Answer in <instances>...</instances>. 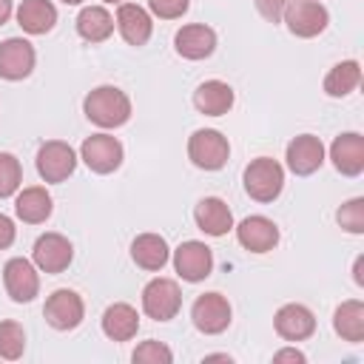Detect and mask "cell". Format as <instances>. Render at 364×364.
<instances>
[{"instance_id": "obj_19", "label": "cell", "mask_w": 364, "mask_h": 364, "mask_svg": "<svg viewBox=\"0 0 364 364\" xmlns=\"http://www.w3.org/2000/svg\"><path fill=\"white\" fill-rule=\"evenodd\" d=\"M117 31L122 34V40L128 46H145L154 34V20L151 14L136 6V3H119L117 6Z\"/></svg>"}, {"instance_id": "obj_23", "label": "cell", "mask_w": 364, "mask_h": 364, "mask_svg": "<svg viewBox=\"0 0 364 364\" xmlns=\"http://www.w3.org/2000/svg\"><path fill=\"white\" fill-rule=\"evenodd\" d=\"M54 210V199L43 185H28L14 199V213L26 225H43Z\"/></svg>"}, {"instance_id": "obj_39", "label": "cell", "mask_w": 364, "mask_h": 364, "mask_svg": "<svg viewBox=\"0 0 364 364\" xmlns=\"http://www.w3.org/2000/svg\"><path fill=\"white\" fill-rule=\"evenodd\" d=\"M205 361H230V355H225V353H213V355H205Z\"/></svg>"}, {"instance_id": "obj_12", "label": "cell", "mask_w": 364, "mask_h": 364, "mask_svg": "<svg viewBox=\"0 0 364 364\" xmlns=\"http://www.w3.org/2000/svg\"><path fill=\"white\" fill-rule=\"evenodd\" d=\"M74 259V247L63 233H43L31 247V262L43 273H63Z\"/></svg>"}, {"instance_id": "obj_5", "label": "cell", "mask_w": 364, "mask_h": 364, "mask_svg": "<svg viewBox=\"0 0 364 364\" xmlns=\"http://www.w3.org/2000/svg\"><path fill=\"white\" fill-rule=\"evenodd\" d=\"M34 165H37V173L43 182H51V185H60L65 182L74 168H77V154L68 142L63 139H48L37 148V156H34Z\"/></svg>"}, {"instance_id": "obj_34", "label": "cell", "mask_w": 364, "mask_h": 364, "mask_svg": "<svg viewBox=\"0 0 364 364\" xmlns=\"http://www.w3.org/2000/svg\"><path fill=\"white\" fill-rule=\"evenodd\" d=\"M256 3V11L267 20V23H282V14L287 9L290 0H253Z\"/></svg>"}, {"instance_id": "obj_24", "label": "cell", "mask_w": 364, "mask_h": 364, "mask_svg": "<svg viewBox=\"0 0 364 364\" xmlns=\"http://www.w3.org/2000/svg\"><path fill=\"white\" fill-rule=\"evenodd\" d=\"M17 26L26 34H48L57 26V9L51 0H23L17 6Z\"/></svg>"}, {"instance_id": "obj_29", "label": "cell", "mask_w": 364, "mask_h": 364, "mask_svg": "<svg viewBox=\"0 0 364 364\" xmlns=\"http://www.w3.org/2000/svg\"><path fill=\"white\" fill-rule=\"evenodd\" d=\"M23 350H26V330H23V324H17L11 318L0 321V355L6 361H17L23 355Z\"/></svg>"}, {"instance_id": "obj_38", "label": "cell", "mask_w": 364, "mask_h": 364, "mask_svg": "<svg viewBox=\"0 0 364 364\" xmlns=\"http://www.w3.org/2000/svg\"><path fill=\"white\" fill-rule=\"evenodd\" d=\"M361 264H364V259L358 256V259H355V267H353V273H355V276H353V279H355V284H364V276H361Z\"/></svg>"}, {"instance_id": "obj_21", "label": "cell", "mask_w": 364, "mask_h": 364, "mask_svg": "<svg viewBox=\"0 0 364 364\" xmlns=\"http://www.w3.org/2000/svg\"><path fill=\"white\" fill-rule=\"evenodd\" d=\"M233 100H236L233 88L228 82H222V80H205L193 91V105L205 117H222V114H228L233 108Z\"/></svg>"}, {"instance_id": "obj_37", "label": "cell", "mask_w": 364, "mask_h": 364, "mask_svg": "<svg viewBox=\"0 0 364 364\" xmlns=\"http://www.w3.org/2000/svg\"><path fill=\"white\" fill-rule=\"evenodd\" d=\"M11 9H14V6H11V0H0V26H3V23H9Z\"/></svg>"}, {"instance_id": "obj_25", "label": "cell", "mask_w": 364, "mask_h": 364, "mask_svg": "<svg viewBox=\"0 0 364 364\" xmlns=\"http://www.w3.org/2000/svg\"><path fill=\"white\" fill-rule=\"evenodd\" d=\"M139 330V316L131 304L125 301H117L111 307H105L102 313V333L111 338V341H131Z\"/></svg>"}, {"instance_id": "obj_9", "label": "cell", "mask_w": 364, "mask_h": 364, "mask_svg": "<svg viewBox=\"0 0 364 364\" xmlns=\"http://www.w3.org/2000/svg\"><path fill=\"white\" fill-rule=\"evenodd\" d=\"M43 316L48 321V327L65 333V330H74L82 324L85 318V304H82V296L77 290H68V287H60L54 290L48 299H46V307H43Z\"/></svg>"}, {"instance_id": "obj_15", "label": "cell", "mask_w": 364, "mask_h": 364, "mask_svg": "<svg viewBox=\"0 0 364 364\" xmlns=\"http://www.w3.org/2000/svg\"><path fill=\"white\" fill-rule=\"evenodd\" d=\"M236 239L250 253H270L279 245V228L267 216H245L236 225Z\"/></svg>"}, {"instance_id": "obj_2", "label": "cell", "mask_w": 364, "mask_h": 364, "mask_svg": "<svg viewBox=\"0 0 364 364\" xmlns=\"http://www.w3.org/2000/svg\"><path fill=\"white\" fill-rule=\"evenodd\" d=\"M242 182H245V193L250 199L273 202V199H279V193L284 188V168L273 156H256L245 168Z\"/></svg>"}, {"instance_id": "obj_27", "label": "cell", "mask_w": 364, "mask_h": 364, "mask_svg": "<svg viewBox=\"0 0 364 364\" xmlns=\"http://www.w3.org/2000/svg\"><path fill=\"white\" fill-rule=\"evenodd\" d=\"M333 330L350 341V344H361L364 341V301L358 299H350V301H341L333 313Z\"/></svg>"}, {"instance_id": "obj_20", "label": "cell", "mask_w": 364, "mask_h": 364, "mask_svg": "<svg viewBox=\"0 0 364 364\" xmlns=\"http://www.w3.org/2000/svg\"><path fill=\"white\" fill-rule=\"evenodd\" d=\"M193 222H196V228H199L202 233H208V236H225V233L233 228V213H230V208H228L225 199H219V196H205V199H199L196 208H193Z\"/></svg>"}, {"instance_id": "obj_6", "label": "cell", "mask_w": 364, "mask_h": 364, "mask_svg": "<svg viewBox=\"0 0 364 364\" xmlns=\"http://www.w3.org/2000/svg\"><path fill=\"white\" fill-rule=\"evenodd\" d=\"M230 316H233V310H230L228 296H222V293H216V290L196 296L193 304H191V321H193V327H196L199 333H205V336H219V333H225V330L230 327Z\"/></svg>"}, {"instance_id": "obj_13", "label": "cell", "mask_w": 364, "mask_h": 364, "mask_svg": "<svg viewBox=\"0 0 364 364\" xmlns=\"http://www.w3.org/2000/svg\"><path fill=\"white\" fill-rule=\"evenodd\" d=\"M34 63H37V54L28 40L9 37L0 43V77L3 80H9V82L26 80L34 71Z\"/></svg>"}, {"instance_id": "obj_28", "label": "cell", "mask_w": 364, "mask_h": 364, "mask_svg": "<svg viewBox=\"0 0 364 364\" xmlns=\"http://www.w3.org/2000/svg\"><path fill=\"white\" fill-rule=\"evenodd\" d=\"M358 82H361V65H358V60H341V63H336L324 74V82L321 85H324V94L327 97L341 100V97L353 94L358 88Z\"/></svg>"}, {"instance_id": "obj_4", "label": "cell", "mask_w": 364, "mask_h": 364, "mask_svg": "<svg viewBox=\"0 0 364 364\" xmlns=\"http://www.w3.org/2000/svg\"><path fill=\"white\" fill-rule=\"evenodd\" d=\"M182 307V290L173 279L156 276L142 287V313L154 321H171L176 318Z\"/></svg>"}, {"instance_id": "obj_17", "label": "cell", "mask_w": 364, "mask_h": 364, "mask_svg": "<svg viewBox=\"0 0 364 364\" xmlns=\"http://www.w3.org/2000/svg\"><path fill=\"white\" fill-rule=\"evenodd\" d=\"M173 48L185 60H205L216 51V31L205 23H188L176 31Z\"/></svg>"}, {"instance_id": "obj_31", "label": "cell", "mask_w": 364, "mask_h": 364, "mask_svg": "<svg viewBox=\"0 0 364 364\" xmlns=\"http://www.w3.org/2000/svg\"><path fill=\"white\" fill-rule=\"evenodd\" d=\"M336 219L338 225L347 230V233H364V199L355 196V199H347L338 210H336Z\"/></svg>"}, {"instance_id": "obj_22", "label": "cell", "mask_w": 364, "mask_h": 364, "mask_svg": "<svg viewBox=\"0 0 364 364\" xmlns=\"http://www.w3.org/2000/svg\"><path fill=\"white\" fill-rule=\"evenodd\" d=\"M131 259H134L136 267H142L148 273H156L168 264L171 247H168L165 236H159V233H139L131 242Z\"/></svg>"}, {"instance_id": "obj_18", "label": "cell", "mask_w": 364, "mask_h": 364, "mask_svg": "<svg viewBox=\"0 0 364 364\" xmlns=\"http://www.w3.org/2000/svg\"><path fill=\"white\" fill-rule=\"evenodd\" d=\"M330 159L341 176H358L364 171V136L358 131L338 134L330 145Z\"/></svg>"}, {"instance_id": "obj_41", "label": "cell", "mask_w": 364, "mask_h": 364, "mask_svg": "<svg viewBox=\"0 0 364 364\" xmlns=\"http://www.w3.org/2000/svg\"><path fill=\"white\" fill-rule=\"evenodd\" d=\"M102 3H117V6H119V3H125V0H102Z\"/></svg>"}, {"instance_id": "obj_8", "label": "cell", "mask_w": 364, "mask_h": 364, "mask_svg": "<svg viewBox=\"0 0 364 364\" xmlns=\"http://www.w3.org/2000/svg\"><path fill=\"white\" fill-rule=\"evenodd\" d=\"M282 20L287 23L290 34H296L301 40H310V37H318L327 28L330 11L318 0H290Z\"/></svg>"}, {"instance_id": "obj_14", "label": "cell", "mask_w": 364, "mask_h": 364, "mask_svg": "<svg viewBox=\"0 0 364 364\" xmlns=\"http://www.w3.org/2000/svg\"><path fill=\"white\" fill-rule=\"evenodd\" d=\"M284 159H287V168L296 176H310L324 165V145L313 134H299L287 142Z\"/></svg>"}, {"instance_id": "obj_30", "label": "cell", "mask_w": 364, "mask_h": 364, "mask_svg": "<svg viewBox=\"0 0 364 364\" xmlns=\"http://www.w3.org/2000/svg\"><path fill=\"white\" fill-rule=\"evenodd\" d=\"M23 185V168L20 159L9 151H0V199L14 196Z\"/></svg>"}, {"instance_id": "obj_3", "label": "cell", "mask_w": 364, "mask_h": 364, "mask_svg": "<svg viewBox=\"0 0 364 364\" xmlns=\"http://www.w3.org/2000/svg\"><path fill=\"white\" fill-rule=\"evenodd\" d=\"M188 159L202 171H219L230 159V142L216 128H199L188 136Z\"/></svg>"}, {"instance_id": "obj_7", "label": "cell", "mask_w": 364, "mask_h": 364, "mask_svg": "<svg viewBox=\"0 0 364 364\" xmlns=\"http://www.w3.org/2000/svg\"><path fill=\"white\" fill-rule=\"evenodd\" d=\"M122 142L111 134H91L82 139L80 145V159L88 165V171L94 173H114L119 165H122Z\"/></svg>"}, {"instance_id": "obj_36", "label": "cell", "mask_w": 364, "mask_h": 364, "mask_svg": "<svg viewBox=\"0 0 364 364\" xmlns=\"http://www.w3.org/2000/svg\"><path fill=\"white\" fill-rule=\"evenodd\" d=\"M273 361H299V364H304V353L301 350H279V353H273Z\"/></svg>"}, {"instance_id": "obj_10", "label": "cell", "mask_w": 364, "mask_h": 364, "mask_svg": "<svg viewBox=\"0 0 364 364\" xmlns=\"http://www.w3.org/2000/svg\"><path fill=\"white\" fill-rule=\"evenodd\" d=\"M3 287L9 293L11 301L17 304H28L37 299L40 293V273L34 267V262L23 259V256H14L3 264Z\"/></svg>"}, {"instance_id": "obj_40", "label": "cell", "mask_w": 364, "mask_h": 364, "mask_svg": "<svg viewBox=\"0 0 364 364\" xmlns=\"http://www.w3.org/2000/svg\"><path fill=\"white\" fill-rule=\"evenodd\" d=\"M60 3H65V6H80L82 0H60Z\"/></svg>"}, {"instance_id": "obj_11", "label": "cell", "mask_w": 364, "mask_h": 364, "mask_svg": "<svg viewBox=\"0 0 364 364\" xmlns=\"http://www.w3.org/2000/svg\"><path fill=\"white\" fill-rule=\"evenodd\" d=\"M173 270L179 273L182 282H205L213 270V250L205 242L188 239L173 250Z\"/></svg>"}, {"instance_id": "obj_32", "label": "cell", "mask_w": 364, "mask_h": 364, "mask_svg": "<svg viewBox=\"0 0 364 364\" xmlns=\"http://www.w3.org/2000/svg\"><path fill=\"white\" fill-rule=\"evenodd\" d=\"M131 358L139 361V364H171V361H173V353H171V347H165L162 341L148 338V341L136 344V350L131 353Z\"/></svg>"}, {"instance_id": "obj_1", "label": "cell", "mask_w": 364, "mask_h": 364, "mask_svg": "<svg viewBox=\"0 0 364 364\" xmlns=\"http://www.w3.org/2000/svg\"><path fill=\"white\" fill-rule=\"evenodd\" d=\"M82 111L97 128H119L131 119V100L117 85H97L85 94Z\"/></svg>"}, {"instance_id": "obj_16", "label": "cell", "mask_w": 364, "mask_h": 364, "mask_svg": "<svg viewBox=\"0 0 364 364\" xmlns=\"http://www.w3.org/2000/svg\"><path fill=\"white\" fill-rule=\"evenodd\" d=\"M273 330L284 338V341H304L316 333V316L310 307L304 304H282L273 316Z\"/></svg>"}, {"instance_id": "obj_35", "label": "cell", "mask_w": 364, "mask_h": 364, "mask_svg": "<svg viewBox=\"0 0 364 364\" xmlns=\"http://www.w3.org/2000/svg\"><path fill=\"white\" fill-rule=\"evenodd\" d=\"M14 236H17V228H14V222H11L6 213H0V250L11 247V245H14Z\"/></svg>"}, {"instance_id": "obj_26", "label": "cell", "mask_w": 364, "mask_h": 364, "mask_svg": "<svg viewBox=\"0 0 364 364\" xmlns=\"http://www.w3.org/2000/svg\"><path fill=\"white\" fill-rule=\"evenodd\" d=\"M77 34L85 43H105L114 34V17L108 14L105 6H85L77 14Z\"/></svg>"}, {"instance_id": "obj_33", "label": "cell", "mask_w": 364, "mask_h": 364, "mask_svg": "<svg viewBox=\"0 0 364 364\" xmlns=\"http://www.w3.org/2000/svg\"><path fill=\"white\" fill-rule=\"evenodd\" d=\"M191 0H148V9L159 20H179L188 11Z\"/></svg>"}]
</instances>
